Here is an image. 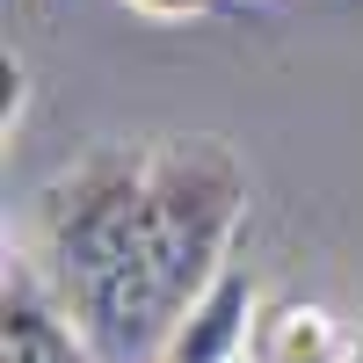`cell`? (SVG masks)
Wrapping results in <instances>:
<instances>
[{
  "label": "cell",
  "instance_id": "cell-2",
  "mask_svg": "<svg viewBox=\"0 0 363 363\" xmlns=\"http://www.w3.org/2000/svg\"><path fill=\"white\" fill-rule=\"evenodd\" d=\"M240 203H247V182H240V167L218 138H174L145 160V240H153L167 327L225 269Z\"/></svg>",
  "mask_w": 363,
  "mask_h": 363
},
{
  "label": "cell",
  "instance_id": "cell-7",
  "mask_svg": "<svg viewBox=\"0 0 363 363\" xmlns=\"http://www.w3.org/2000/svg\"><path fill=\"white\" fill-rule=\"evenodd\" d=\"M349 363H363V342H349Z\"/></svg>",
  "mask_w": 363,
  "mask_h": 363
},
{
  "label": "cell",
  "instance_id": "cell-8",
  "mask_svg": "<svg viewBox=\"0 0 363 363\" xmlns=\"http://www.w3.org/2000/svg\"><path fill=\"white\" fill-rule=\"evenodd\" d=\"M240 363H247V356H240Z\"/></svg>",
  "mask_w": 363,
  "mask_h": 363
},
{
  "label": "cell",
  "instance_id": "cell-6",
  "mask_svg": "<svg viewBox=\"0 0 363 363\" xmlns=\"http://www.w3.org/2000/svg\"><path fill=\"white\" fill-rule=\"evenodd\" d=\"M124 8H131V15H145V22H189L203 0H124Z\"/></svg>",
  "mask_w": 363,
  "mask_h": 363
},
{
  "label": "cell",
  "instance_id": "cell-4",
  "mask_svg": "<svg viewBox=\"0 0 363 363\" xmlns=\"http://www.w3.org/2000/svg\"><path fill=\"white\" fill-rule=\"evenodd\" d=\"M247 363H349V342L320 306H277L255 320Z\"/></svg>",
  "mask_w": 363,
  "mask_h": 363
},
{
  "label": "cell",
  "instance_id": "cell-1",
  "mask_svg": "<svg viewBox=\"0 0 363 363\" xmlns=\"http://www.w3.org/2000/svg\"><path fill=\"white\" fill-rule=\"evenodd\" d=\"M37 233L58 298L102 363H131L145 342H167V298L145 240V160L95 153L73 174H58L44 189Z\"/></svg>",
  "mask_w": 363,
  "mask_h": 363
},
{
  "label": "cell",
  "instance_id": "cell-3",
  "mask_svg": "<svg viewBox=\"0 0 363 363\" xmlns=\"http://www.w3.org/2000/svg\"><path fill=\"white\" fill-rule=\"evenodd\" d=\"M255 320H262L255 313V277L240 262H225L218 277L174 313V327L153 349V363H240L247 342H255Z\"/></svg>",
  "mask_w": 363,
  "mask_h": 363
},
{
  "label": "cell",
  "instance_id": "cell-5",
  "mask_svg": "<svg viewBox=\"0 0 363 363\" xmlns=\"http://www.w3.org/2000/svg\"><path fill=\"white\" fill-rule=\"evenodd\" d=\"M8 363H80L66 320L44 306V291L8 269Z\"/></svg>",
  "mask_w": 363,
  "mask_h": 363
}]
</instances>
